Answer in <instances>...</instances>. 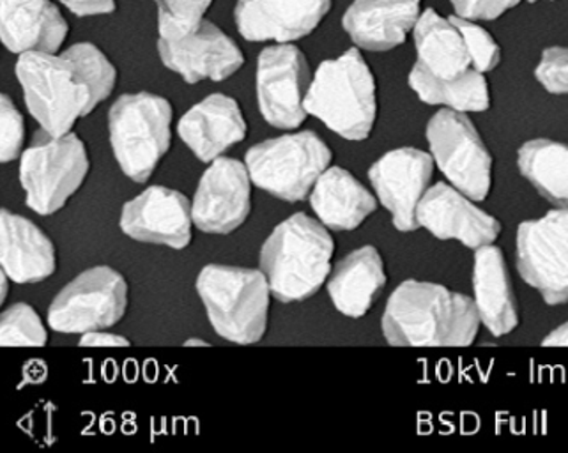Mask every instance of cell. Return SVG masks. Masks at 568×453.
<instances>
[{
    "mask_svg": "<svg viewBox=\"0 0 568 453\" xmlns=\"http://www.w3.org/2000/svg\"><path fill=\"white\" fill-rule=\"evenodd\" d=\"M415 47L418 61L428 73L437 79H455L471 70V59L464 44L459 29L450 18L439 17L434 9H427L416 20Z\"/></svg>",
    "mask_w": 568,
    "mask_h": 453,
    "instance_id": "26",
    "label": "cell"
},
{
    "mask_svg": "<svg viewBox=\"0 0 568 453\" xmlns=\"http://www.w3.org/2000/svg\"><path fill=\"white\" fill-rule=\"evenodd\" d=\"M516 268L546 305H567L568 210L555 208L517 226Z\"/></svg>",
    "mask_w": 568,
    "mask_h": 453,
    "instance_id": "12",
    "label": "cell"
},
{
    "mask_svg": "<svg viewBox=\"0 0 568 453\" xmlns=\"http://www.w3.org/2000/svg\"><path fill=\"white\" fill-rule=\"evenodd\" d=\"M59 2L79 17H97V14L112 13L115 9V0H59Z\"/></svg>",
    "mask_w": 568,
    "mask_h": 453,
    "instance_id": "35",
    "label": "cell"
},
{
    "mask_svg": "<svg viewBox=\"0 0 568 453\" xmlns=\"http://www.w3.org/2000/svg\"><path fill=\"white\" fill-rule=\"evenodd\" d=\"M418 17L420 0H355L342 26L358 49L388 52L407 40Z\"/></svg>",
    "mask_w": 568,
    "mask_h": 453,
    "instance_id": "22",
    "label": "cell"
},
{
    "mask_svg": "<svg viewBox=\"0 0 568 453\" xmlns=\"http://www.w3.org/2000/svg\"><path fill=\"white\" fill-rule=\"evenodd\" d=\"M428 153L452 187L475 202L486 201L493 188L495 158L466 113L442 109L425 128Z\"/></svg>",
    "mask_w": 568,
    "mask_h": 453,
    "instance_id": "9",
    "label": "cell"
},
{
    "mask_svg": "<svg viewBox=\"0 0 568 453\" xmlns=\"http://www.w3.org/2000/svg\"><path fill=\"white\" fill-rule=\"evenodd\" d=\"M517 169L549 204L568 210V144L552 139L526 140L517 149Z\"/></svg>",
    "mask_w": 568,
    "mask_h": 453,
    "instance_id": "27",
    "label": "cell"
},
{
    "mask_svg": "<svg viewBox=\"0 0 568 453\" xmlns=\"http://www.w3.org/2000/svg\"><path fill=\"white\" fill-rule=\"evenodd\" d=\"M312 74L305 53L294 44L267 47L258 56L257 103L264 121L278 130H296L308 118L305 97Z\"/></svg>",
    "mask_w": 568,
    "mask_h": 453,
    "instance_id": "13",
    "label": "cell"
},
{
    "mask_svg": "<svg viewBox=\"0 0 568 453\" xmlns=\"http://www.w3.org/2000/svg\"><path fill=\"white\" fill-rule=\"evenodd\" d=\"M128 303L130 289L118 270L89 268L59 292L47 321L53 332L67 335L109 330L126 315Z\"/></svg>",
    "mask_w": 568,
    "mask_h": 453,
    "instance_id": "11",
    "label": "cell"
},
{
    "mask_svg": "<svg viewBox=\"0 0 568 453\" xmlns=\"http://www.w3.org/2000/svg\"><path fill=\"white\" fill-rule=\"evenodd\" d=\"M171 101L151 92L123 94L109 110L110 145L119 169L148 183L172 145Z\"/></svg>",
    "mask_w": 568,
    "mask_h": 453,
    "instance_id": "6",
    "label": "cell"
},
{
    "mask_svg": "<svg viewBox=\"0 0 568 453\" xmlns=\"http://www.w3.org/2000/svg\"><path fill=\"white\" fill-rule=\"evenodd\" d=\"M535 77L547 92L556 97L568 94V47L547 49L538 62Z\"/></svg>",
    "mask_w": 568,
    "mask_h": 453,
    "instance_id": "32",
    "label": "cell"
},
{
    "mask_svg": "<svg viewBox=\"0 0 568 453\" xmlns=\"http://www.w3.org/2000/svg\"><path fill=\"white\" fill-rule=\"evenodd\" d=\"M520 0H452L457 17L466 20H496L508 9L516 8Z\"/></svg>",
    "mask_w": 568,
    "mask_h": 453,
    "instance_id": "33",
    "label": "cell"
},
{
    "mask_svg": "<svg viewBox=\"0 0 568 453\" xmlns=\"http://www.w3.org/2000/svg\"><path fill=\"white\" fill-rule=\"evenodd\" d=\"M480 326L473 298L422 280L400 283L381 319L383 335L394 348H469Z\"/></svg>",
    "mask_w": 568,
    "mask_h": 453,
    "instance_id": "2",
    "label": "cell"
},
{
    "mask_svg": "<svg viewBox=\"0 0 568 453\" xmlns=\"http://www.w3.org/2000/svg\"><path fill=\"white\" fill-rule=\"evenodd\" d=\"M26 144V121L8 94L0 92V163L22 157Z\"/></svg>",
    "mask_w": 568,
    "mask_h": 453,
    "instance_id": "31",
    "label": "cell"
},
{
    "mask_svg": "<svg viewBox=\"0 0 568 453\" xmlns=\"http://www.w3.org/2000/svg\"><path fill=\"white\" fill-rule=\"evenodd\" d=\"M68 23L52 0H0V41L9 52H58Z\"/></svg>",
    "mask_w": 568,
    "mask_h": 453,
    "instance_id": "23",
    "label": "cell"
},
{
    "mask_svg": "<svg viewBox=\"0 0 568 453\" xmlns=\"http://www.w3.org/2000/svg\"><path fill=\"white\" fill-rule=\"evenodd\" d=\"M178 133L202 163H211L246 139L248 124L234 98L211 94L178 122Z\"/></svg>",
    "mask_w": 568,
    "mask_h": 453,
    "instance_id": "19",
    "label": "cell"
},
{
    "mask_svg": "<svg viewBox=\"0 0 568 453\" xmlns=\"http://www.w3.org/2000/svg\"><path fill=\"white\" fill-rule=\"evenodd\" d=\"M332 0H240L236 26L248 41L293 43L317 29Z\"/></svg>",
    "mask_w": 568,
    "mask_h": 453,
    "instance_id": "18",
    "label": "cell"
},
{
    "mask_svg": "<svg viewBox=\"0 0 568 453\" xmlns=\"http://www.w3.org/2000/svg\"><path fill=\"white\" fill-rule=\"evenodd\" d=\"M433 157L416 148H398L383 154L368 169V179L377 201L389 211L400 232L418 231L416 208L434 175Z\"/></svg>",
    "mask_w": 568,
    "mask_h": 453,
    "instance_id": "15",
    "label": "cell"
},
{
    "mask_svg": "<svg viewBox=\"0 0 568 453\" xmlns=\"http://www.w3.org/2000/svg\"><path fill=\"white\" fill-rule=\"evenodd\" d=\"M473 303L480 323L496 339L516 332L520 323L519 301L507 258L495 243L475 250Z\"/></svg>",
    "mask_w": 568,
    "mask_h": 453,
    "instance_id": "20",
    "label": "cell"
},
{
    "mask_svg": "<svg viewBox=\"0 0 568 453\" xmlns=\"http://www.w3.org/2000/svg\"><path fill=\"white\" fill-rule=\"evenodd\" d=\"M252 179L245 163L220 157L199 181L192 201L193 225L206 234L227 235L252 213Z\"/></svg>",
    "mask_w": 568,
    "mask_h": 453,
    "instance_id": "14",
    "label": "cell"
},
{
    "mask_svg": "<svg viewBox=\"0 0 568 453\" xmlns=\"http://www.w3.org/2000/svg\"><path fill=\"white\" fill-rule=\"evenodd\" d=\"M184 348H210L206 340L202 339H190L184 342Z\"/></svg>",
    "mask_w": 568,
    "mask_h": 453,
    "instance_id": "39",
    "label": "cell"
},
{
    "mask_svg": "<svg viewBox=\"0 0 568 453\" xmlns=\"http://www.w3.org/2000/svg\"><path fill=\"white\" fill-rule=\"evenodd\" d=\"M158 11L183 27L197 26L204 20L207 9L213 0H156Z\"/></svg>",
    "mask_w": 568,
    "mask_h": 453,
    "instance_id": "34",
    "label": "cell"
},
{
    "mask_svg": "<svg viewBox=\"0 0 568 453\" xmlns=\"http://www.w3.org/2000/svg\"><path fill=\"white\" fill-rule=\"evenodd\" d=\"M450 20L463 36L464 44H466L469 59H471L473 70L480 71L484 74L495 70L501 61V49H499L495 38L473 20L460 17H450Z\"/></svg>",
    "mask_w": 568,
    "mask_h": 453,
    "instance_id": "30",
    "label": "cell"
},
{
    "mask_svg": "<svg viewBox=\"0 0 568 453\" xmlns=\"http://www.w3.org/2000/svg\"><path fill=\"white\" fill-rule=\"evenodd\" d=\"M409 88L427 105L443 107L463 113L487 112L490 109V91L486 74L468 70L455 79H437L420 62L413 66Z\"/></svg>",
    "mask_w": 568,
    "mask_h": 453,
    "instance_id": "28",
    "label": "cell"
},
{
    "mask_svg": "<svg viewBox=\"0 0 568 453\" xmlns=\"http://www.w3.org/2000/svg\"><path fill=\"white\" fill-rule=\"evenodd\" d=\"M315 217L329 231H355L377 211V199L349 170L328 167L308 195Z\"/></svg>",
    "mask_w": 568,
    "mask_h": 453,
    "instance_id": "25",
    "label": "cell"
},
{
    "mask_svg": "<svg viewBox=\"0 0 568 453\" xmlns=\"http://www.w3.org/2000/svg\"><path fill=\"white\" fill-rule=\"evenodd\" d=\"M17 79L27 110L49 135H67L74 122L109 100L118 70L92 43L73 44L61 56L27 52L18 59Z\"/></svg>",
    "mask_w": 568,
    "mask_h": 453,
    "instance_id": "1",
    "label": "cell"
},
{
    "mask_svg": "<svg viewBox=\"0 0 568 453\" xmlns=\"http://www.w3.org/2000/svg\"><path fill=\"white\" fill-rule=\"evenodd\" d=\"M9 292V279L4 271L0 270V306L4 305Z\"/></svg>",
    "mask_w": 568,
    "mask_h": 453,
    "instance_id": "38",
    "label": "cell"
},
{
    "mask_svg": "<svg viewBox=\"0 0 568 453\" xmlns=\"http://www.w3.org/2000/svg\"><path fill=\"white\" fill-rule=\"evenodd\" d=\"M91 170L88 148L77 133L52 137L38 131L20 157L26 205L41 217L58 213L79 192Z\"/></svg>",
    "mask_w": 568,
    "mask_h": 453,
    "instance_id": "7",
    "label": "cell"
},
{
    "mask_svg": "<svg viewBox=\"0 0 568 453\" xmlns=\"http://www.w3.org/2000/svg\"><path fill=\"white\" fill-rule=\"evenodd\" d=\"M544 348H568V321L552 330L546 339L542 340Z\"/></svg>",
    "mask_w": 568,
    "mask_h": 453,
    "instance_id": "37",
    "label": "cell"
},
{
    "mask_svg": "<svg viewBox=\"0 0 568 453\" xmlns=\"http://www.w3.org/2000/svg\"><path fill=\"white\" fill-rule=\"evenodd\" d=\"M119 226L139 243L184 250L192 243V201L172 188L149 187L123 205Z\"/></svg>",
    "mask_w": 568,
    "mask_h": 453,
    "instance_id": "17",
    "label": "cell"
},
{
    "mask_svg": "<svg viewBox=\"0 0 568 453\" xmlns=\"http://www.w3.org/2000/svg\"><path fill=\"white\" fill-rule=\"evenodd\" d=\"M49 332L40 314L27 303H17L0 314V348H44Z\"/></svg>",
    "mask_w": 568,
    "mask_h": 453,
    "instance_id": "29",
    "label": "cell"
},
{
    "mask_svg": "<svg viewBox=\"0 0 568 453\" xmlns=\"http://www.w3.org/2000/svg\"><path fill=\"white\" fill-rule=\"evenodd\" d=\"M332 160V149L314 131H297L264 140L245 154V165L254 187L284 202L308 199Z\"/></svg>",
    "mask_w": 568,
    "mask_h": 453,
    "instance_id": "8",
    "label": "cell"
},
{
    "mask_svg": "<svg viewBox=\"0 0 568 453\" xmlns=\"http://www.w3.org/2000/svg\"><path fill=\"white\" fill-rule=\"evenodd\" d=\"M195 289L216 335L237 345L264 339L272 291L263 271L207 264L199 273Z\"/></svg>",
    "mask_w": 568,
    "mask_h": 453,
    "instance_id": "5",
    "label": "cell"
},
{
    "mask_svg": "<svg viewBox=\"0 0 568 453\" xmlns=\"http://www.w3.org/2000/svg\"><path fill=\"white\" fill-rule=\"evenodd\" d=\"M158 53L163 64L181 74L184 82H223L245 64L236 41L207 20L183 27L158 11Z\"/></svg>",
    "mask_w": 568,
    "mask_h": 453,
    "instance_id": "10",
    "label": "cell"
},
{
    "mask_svg": "<svg viewBox=\"0 0 568 453\" xmlns=\"http://www.w3.org/2000/svg\"><path fill=\"white\" fill-rule=\"evenodd\" d=\"M529 2H538V0H529Z\"/></svg>",
    "mask_w": 568,
    "mask_h": 453,
    "instance_id": "40",
    "label": "cell"
},
{
    "mask_svg": "<svg viewBox=\"0 0 568 453\" xmlns=\"http://www.w3.org/2000/svg\"><path fill=\"white\" fill-rule=\"evenodd\" d=\"M385 261L376 246H362L338 261L328 276V294L342 315L359 319L376 305L386 288Z\"/></svg>",
    "mask_w": 568,
    "mask_h": 453,
    "instance_id": "24",
    "label": "cell"
},
{
    "mask_svg": "<svg viewBox=\"0 0 568 453\" xmlns=\"http://www.w3.org/2000/svg\"><path fill=\"white\" fill-rule=\"evenodd\" d=\"M335 241L317 219L296 213L273 229L258 253V270L282 303L311 300L328 282Z\"/></svg>",
    "mask_w": 568,
    "mask_h": 453,
    "instance_id": "3",
    "label": "cell"
},
{
    "mask_svg": "<svg viewBox=\"0 0 568 453\" xmlns=\"http://www.w3.org/2000/svg\"><path fill=\"white\" fill-rule=\"evenodd\" d=\"M303 105L342 139L367 140L376 127L377 88L359 50L321 62Z\"/></svg>",
    "mask_w": 568,
    "mask_h": 453,
    "instance_id": "4",
    "label": "cell"
},
{
    "mask_svg": "<svg viewBox=\"0 0 568 453\" xmlns=\"http://www.w3.org/2000/svg\"><path fill=\"white\" fill-rule=\"evenodd\" d=\"M0 270L11 282L38 283L58 270V253L49 235L32 220L0 210Z\"/></svg>",
    "mask_w": 568,
    "mask_h": 453,
    "instance_id": "21",
    "label": "cell"
},
{
    "mask_svg": "<svg viewBox=\"0 0 568 453\" xmlns=\"http://www.w3.org/2000/svg\"><path fill=\"white\" fill-rule=\"evenodd\" d=\"M416 220L437 240L459 241L469 250L496 243L503 229L496 217L446 183L428 187L416 208Z\"/></svg>",
    "mask_w": 568,
    "mask_h": 453,
    "instance_id": "16",
    "label": "cell"
},
{
    "mask_svg": "<svg viewBox=\"0 0 568 453\" xmlns=\"http://www.w3.org/2000/svg\"><path fill=\"white\" fill-rule=\"evenodd\" d=\"M79 345L82 348H130L132 342L123 335H115L105 330H94V332L83 333Z\"/></svg>",
    "mask_w": 568,
    "mask_h": 453,
    "instance_id": "36",
    "label": "cell"
}]
</instances>
